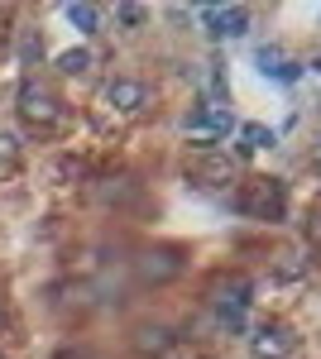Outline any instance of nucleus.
I'll use <instances>...</instances> for the list:
<instances>
[{"mask_svg":"<svg viewBox=\"0 0 321 359\" xmlns=\"http://www.w3.org/2000/svg\"><path fill=\"white\" fill-rule=\"evenodd\" d=\"M0 326H5V306H0Z\"/></svg>","mask_w":321,"mask_h":359,"instance_id":"aec40b11","label":"nucleus"},{"mask_svg":"<svg viewBox=\"0 0 321 359\" xmlns=\"http://www.w3.org/2000/svg\"><path fill=\"white\" fill-rule=\"evenodd\" d=\"M173 345H178V335L168 331V326H159V321H144V326H134V350H139V355H168V350H173Z\"/></svg>","mask_w":321,"mask_h":359,"instance_id":"6e6552de","label":"nucleus"},{"mask_svg":"<svg viewBox=\"0 0 321 359\" xmlns=\"http://www.w3.org/2000/svg\"><path fill=\"white\" fill-rule=\"evenodd\" d=\"M278 144V135L273 130H264V125H244V149L254 154V149H273Z\"/></svg>","mask_w":321,"mask_h":359,"instance_id":"f8f14e48","label":"nucleus"},{"mask_svg":"<svg viewBox=\"0 0 321 359\" xmlns=\"http://www.w3.org/2000/svg\"><path fill=\"white\" fill-rule=\"evenodd\" d=\"M44 53V39H39V34H34V29H25V34H20V62H34V57Z\"/></svg>","mask_w":321,"mask_h":359,"instance_id":"ddd939ff","label":"nucleus"},{"mask_svg":"<svg viewBox=\"0 0 321 359\" xmlns=\"http://www.w3.org/2000/svg\"><path fill=\"white\" fill-rule=\"evenodd\" d=\"M134 269L144 283H173V278L183 273V254L173 245H159V249H144L139 259H134Z\"/></svg>","mask_w":321,"mask_h":359,"instance_id":"7ed1b4c3","label":"nucleus"},{"mask_svg":"<svg viewBox=\"0 0 321 359\" xmlns=\"http://www.w3.org/2000/svg\"><path fill=\"white\" fill-rule=\"evenodd\" d=\"M58 359H91V355H77V350H63Z\"/></svg>","mask_w":321,"mask_h":359,"instance_id":"6ab92c4d","label":"nucleus"},{"mask_svg":"<svg viewBox=\"0 0 321 359\" xmlns=\"http://www.w3.org/2000/svg\"><path fill=\"white\" fill-rule=\"evenodd\" d=\"M235 206H240L249 221H288V187L278 182V177H254V182H244L240 196H235Z\"/></svg>","mask_w":321,"mask_h":359,"instance_id":"f257e3e1","label":"nucleus"},{"mask_svg":"<svg viewBox=\"0 0 321 359\" xmlns=\"http://www.w3.org/2000/svg\"><path fill=\"white\" fill-rule=\"evenodd\" d=\"M202 25L211 29V39H240L249 29V10L235 5V10H202Z\"/></svg>","mask_w":321,"mask_h":359,"instance_id":"0eeeda50","label":"nucleus"},{"mask_svg":"<svg viewBox=\"0 0 321 359\" xmlns=\"http://www.w3.org/2000/svg\"><path fill=\"white\" fill-rule=\"evenodd\" d=\"M58 72H63V77L91 72V48H67V53H58Z\"/></svg>","mask_w":321,"mask_h":359,"instance_id":"9d476101","label":"nucleus"},{"mask_svg":"<svg viewBox=\"0 0 321 359\" xmlns=\"http://www.w3.org/2000/svg\"><path fill=\"white\" fill-rule=\"evenodd\" d=\"M20 115H25L29 125H53L63 111H58V96H53V91L29 77V82L20 86Z\"/></svg>","mask_w":321,"mask_h":359,"instance_id":"20e7f679","label":"nucleus"},{"mask_svg":"<svg viewBox=\"0 0 321 359\" xmlns=\"http://www.w3.org/2000/svg\"><path fill=\"white\" fill-rule=\"evenodd\" d=\"M115 15H120V25H130V29H139V25H144V5H120Z\"/></svg>","mask_w":321,"mask_h":359,"instance_id":"dca6fc26","label":"nucleus"},{"mask_svg":"<svg viewBox=\"0 0 321 359\" xmlns=\"http://www.w3.org/2000/svg\"><path fill=\"white\" fill-rule=\"evenodd\" d=\"M134 187L125 182V177H115V187H101V201H130Z\"/></svg>","mask_w":321,"mask_h":359,"instance_id":"2eb2a0df","label":"nucleus"},{"mask_svg":"<svg viewBox=\"0 0 321 359\" xmlns=\"http://www.w3.org/2000/svg\"><path fill=\"white\" fill-rule=\"evenodd\" d=\"M15 158H20V139L0 130V168H15Z\"/></svg>","mask_w":321,"mask_h":359,"instance_id":"4468645a","label":"nucleus"},{"mask_svg":"<svg viewBox=\"0 0 321 359\" xmlns=\"http://www.w3.org/2000/svg\"><path fill=\"white\" fill-rule=\"evenodd\" d=\"M67 25L77 29V34H96L101 15H96V5H67Z\"/></svg>","mask_w":321,"mask_h":359,"instance_id":"9b49d317","label":"nucleus"},{"mask_svg":"<svg viewBox=\"0 0 321 359\" xmlns=\"http://www.w3.org/2000/svg\"><path fill=\"white\" fill-rule=\"evenodd\" d=\"M249 350H254V359H288L297 350V335L288 326H259L249 335Z\"/></svg>","mask_w":321,"mask_h":359,"instance_id":"39448f33","label":"nucleus"},{"mask_svg":"<svg viewBox=\"0 0 321 359\" xmlns=\"http://www.w3.org/2000/svg\"><path fill=\"white\" fill-rule=\"evenodd\" d=\"M192 177L197 182H211V187H225V182H235V168H230V154H221L211 139H202L197 144V154L188 158Z\"/></svg>","mask_w":321,"mask_h":359,"instance_id":"f03ea898","label":"nucleus"},{"mask_svg":"<svg viewBox=\"0 0 321 359\" xmlns=\"http://www.w3.org/2000/svg\"><path fill=\"white\" fill-rule=\"evenodd\" d=\"M307 168H312V172H321V139L307 149Z\"/></svg>","mask_w":321,"mask_h":359,"instance_id":"a211bd4d","label":"nucleus"},{"mask_svg":"<svg viewBox=\"0 0 321 359\" xmlns=\"http://www.w3.org/2000/svg\"><path fill=\"white\" fill-rule=\"evenodd\" d=\"M106 106L120 115H139L144 106H149V86L134 82V77H115V82L106 86Z\"/></svg>","mask_w":321,"mask_h":359,"instance_id":"423d86ee","label":"nucleus"},{"mask_svg":"<svg viewBox=\"0 0 321 359\" xmlns=\"http://www.w3.org/2000/svg\"><path fill=\"white\" fill-rule=\"evenodd\" d=\"M254 62H259V72L278 77V82H297V62H283V48H259Z\"/></svg>","mask_w":321,"mask_h":359,"instance_id":"1a4fd4ad","label":"nucleus"},{"mask_svg":"<svg viewBox=\"0 0 321 359\" xmlns=\"http://www.w3.org/2000/svg\"><path fill=\"white\" fill-rule=\"evenodd\" d=\"M307 240H312V245H321V211L307 221Z\"/></svg>","mask_w":321,"mask_h":359,"instance_id":"f3484780","label":"nucleus"}]
</instances>
